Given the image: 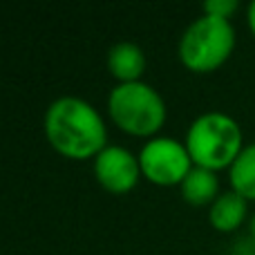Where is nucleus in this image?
<instances>
[{"label": "nucleus", "mask_w": 255, "mask_h": 255, "mask_svg": "<svg viewBox=\"0 0 255 255\" xmlns=\"http://www.w3.org/2000/svg\"><path fill=\"white\" fill-rule=\"evenodd\" d=\"M45 132L52 145L70 157H88L106 148V126L88 101L63 97L49 106Z\"/></svg>", "instance_id": "nucleus-1"}, {"label": "nucleus", "mask_w": 255, "mask_h": 255, "mask_svg": "<svg viewBox=\"0 0 255 255\" xmlns=\"http://www.w3.org/2000/svg\"><path fill=\"white\" fill-rule=\"evenodd\" d=\"M186 143L190 159L197 166L217 170L233 163L242 152V132L231 117L208 112L190 126Z\"/></svg>", "instance_id": "nucleus-2"}, {"label": "nucleus", "mask_w": 255, "mask_h": 255, "mask_svg": "<svg viewBox=\"0 0 255 255\" xmlns=\"http://www.w3.org/2000/svg\"><path fill=\"white\" fill-rule=\"evenodd\" d=\"M235 45V31L229 18L206 16L197 18L188 29L184 31L179 43L181 61L197 72L215 70L217 65L229 58Z\"/></svg>", "instance_id": "nucleus-3"}, {"label": "nucleus", "mask_w": 255, "mask_h": 255, "mask_svg": "<svg viewBox=\"0 0 255 255\" xmlns=\"http://www.w3.org/2000/svg\"><path fill=\"white\" fill-rule=\"evenodd\" d=\"M110 112L121 128L136 132V134L154 132L163 124V117H166L161 97L141 81L121 83L112 90Z\"/></svg>", "instance_id": "nucleus-4"}, {"label": "nucleus", "mask_w": 255, "mask_h": 255, "mask_svg": "<svg viewBox=\"0 0 255 255\" xmlns=\"http://www.w3.org/2000/svg\"><path fill=\"white\" fill-rule=\"evenodd\" d=\"M139 166L157 184H175L190 172V154L179 141L157 136L143 145Z\"/></svg>", "instance_id": "nucleus-5"}, {"label": "nucleus", "mask_w": 255, "mask_h": 255, "mask_svg": "<svg viewBox=\"0 0 255 255\" xmlns=\"http://www.w3.org/2000/svg\"><path fill=\"white\" fill-rule=\"evenodd\" d=\"M97 177L106 188L115 190V193H124L130 190L136 184L139 177V163L136 159L128 152L126 148L119 145H106L99 152L97 163H94Z\"/></svg>", "instance_id": "nucleus-6"}, {"label": "nucleus", "mask_w": 255, "mask_h": 255, "mask_svg": "<svg viewBox=\"0 0 255 255\" xmlns=\"http://www.w3.org/2000/svg\"><path fill=\"white\" fill-rule=\"evenodd\" d=\"M108 63H110L112 74L119 76L126 83H130V81H136V76L143 72L145 58H143V52L134 43H117L110 49Z\"/></svg>", "instance_id": "nucleus-7"}, {"label": "nucleus", "mask_w": 255, "mask_h": 255, "mask_svg": "<svg viewBox=\"0 0 255 255\" xmlns=\"http://www.w3.org/2000/svg\"><path fill=\"white\" fill-rule=\"evenodd\" d=\"M244 215H247V199L242 195L233 193H224L213 202L211 208V222L215 229L220 231H233L242 224Z\"/></svg>", "instance_id": "nucleus-8"}, {"label": "nucleus", "mask_w": 255, "mask_h": 255, "mask_svg": "<svg viewBox=\"0 0 255 255\" xmlns=\"http://www.w3.org/2000/svg\"><path fill=\"white\" fill-rule=\"evenodd\" d=\"M181 193L190 204H206L217 195V177L213 170L202 166L190 168L181 181Z\"/></svg>", "instance_id": "nucleus-9"}, {"label": "nucleus", "mask_w": 255, "mask_h": 255, "mask_svg": "<svg viewBox=\"0 0 255 255\" xmlns=\"http://www.w3.org/2000/svg\"><path fill=\"white\" fill-rule=\"evenodd\" d=\"M231 184L244 199H255V143L247 145L231 163Z\"/></svg>", "instance_id": "nucleus-10"}, {"label": "nucleus", "mask_w": 255, "mask_h": 255, "mask_svg": "<svg viewBox=\"0 0 255 255\" xmlns=\"http://www.w3.org/2000/svg\"><path fill=\"white\" fill-rule=\"evenodd\" d=\"M204 9L211 16L229 18V13H233L238 9V2L235 0H208V2H204Z\"/></svg>", "instance_id": "nucleus-11"}, {"label": "nucleus", "mask_w": 255, "mask_h": 255, "mask_svg": "<svg viewBox=\"0 0 255 255\" xmlns=\"http://www.w3.org/2000/svg\"><path fill=\"white\" fill-rule=\"evenodd\" d=\"M233 251V255H255V242L253 240H240Z\"/></svg>", "instance_id": "nucleus-12"}, {"label": "nucleus", "mask_w": 255, "mask_h": 255, "mask_svg": "<svg viewBox=\"0 0 255 255\" xmlns=\"http://www.w3.org/2000/svg\"><path fill=\"white\" fill-rule=\"evenodd\" d=\"M249 25H251V31L255 34V0L251 2V7H249Z\"/></svg>", "instance_id": "nucleus-13"}, {"label": "nucleus", "mask_w": 255, "mask_h": 255, "mask_svg": "<svg viewBox=\"0 0 255 255\" xmlns=\"http://www.w3.org/2000/svg\"><path fill=\"white\" fill-rule=\"evenodd\" d=\"M251 240H253V242H255V217H253V220H251Z\"/></svg>", "instance_id": "nucleus-14"}]
</instances>
